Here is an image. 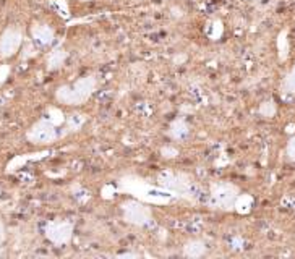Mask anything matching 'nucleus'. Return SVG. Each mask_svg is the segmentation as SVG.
Instances as JSON below:
<instances>
[{
    "label": "nucleus",
    "mask_w": 295,
    "mask_h": 259,
    "mask_svg": "<svg viewBox=\"0 0 295 259\" xmlns=\"http://www.w3.org/2000/svg\"><path fill=\"white\" fill-rule=\"evenodd\" d=\"M127 216H128V219L131 220V222L140 224V222H144V220H146L148 212L144 211V207H141V206L131 204V207H127Z\"/></svg>",
    "instance_id": "2"
},
{
    "label": "nucleus",
    "mask_w": 295,
    "mask_h": 259,
    "mask_svg": "<svg viewBox=\"0 0 295 259\" xmlns=\"http://www.w3.org/2000/svg\"><path fill=\"white\" fill-rule=\"evenodd\" d=\"M235 189L234 186H229V185H224V186H219L217 188V191H214V198L219 204H222V206H227L229 203H232L235 198Z\"/></svg>",
    "instance_id": "1"
}]
</instances>
